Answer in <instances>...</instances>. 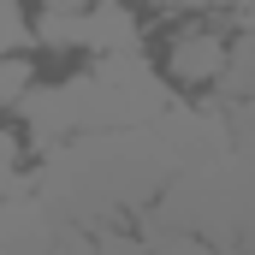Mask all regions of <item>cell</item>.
Instances as JSON below:
<instances>
[{"mask_svg": "<svg viewBox=\"0 0 255 255\" xmlns=\"http://www.w3.org/2000/svg\"><path fill=\"white\" fill-rule=\"evenodd\" d=\"M226 54H232V36L226 30H178L172 48H166V65L178 83H196V89H214L220 71H226Z\"/></svg>", "mask_w": 255, "mask_h": 255, "instance_id": "obj_1", "label": "cell"}, {"mask_svg": "<svg viewBox=\"0 0 255 255\" xmlns=\"http://www.w3.org/2000/svg\"><path fill=\"white\" fill-rule=\"evenodd\" d=\"M24 89H30V60L0 54V107H18V101H24Z\"/></svg>", "mask_w": 255, "mask_h": 255, "instance_id": "obj_2", "label": "cell"}, {"mask_svg": "<svg viewBox=\"0 0 255 255\" xmlns=\"http://www.w3.org/2000/svg\"><path fill=\"white\" fill-rule=\"evenodd\" d=\"M154 6H166V12H196V6H214V0H154Z\"/></svg>", "mask_w": 255, "mask_h": 255, "instance_id": "obj_3", "label": "cell"}, {"mask_svg": "<svg viewBox=\"0 0 255 255\" xmlns=\"http://www.w3.org/2000/svg\"><path fill=\"white\" fill-rule=\"evenodd\" d=\"M42 6H48V12H83L89 0H42Z\"/></svg>", "mask_w": 255, "mask_h": 255, "instance_id": "obj_4", "label": "cell"}]
</instances>
